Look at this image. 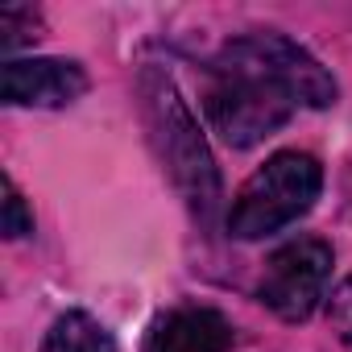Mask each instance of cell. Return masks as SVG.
Instances as JSON below:
<instances>
[{"mask_svg":"<svg viewBox=\"0 0 352 352\" xmlns=\"http://www.w3.org/2000/svg\"><path fill=\"white\" fill-rule=\"evenodd\" d=\"M327 278H331V249L319 236H298L265 261V274L257 282V298L278 319L298 323L323 302Z\"/></svg>","mask_w":352,"mask_h":352,"instance_id":"277c9868","label":"cell"},{"mask_svg":"<svg viewBox=\"0 0 352 352\" xmlns=\"http://www.w3.org/2000/svg\"><path fill=\"white\" fill-rule=\"evenodd\" d=\"M87 91V71L71 58H9L0 96L13 108H67Z\"/></svg>","mask_w":352,"mask_h":352,"instance_id":"5b68a950","label":"cell"},{"mask_svg":"<svg viewBox=\"0 0 352 352\" xmlns=\"http://www.w3.org/2000/svg\"><path fill=\"white\" fill-rule=\"evenodd\" d=\"M319 191H323V170H319V162L311 153L282 149V153L265 157V166H257L249 174V183L232 199L228 232L236 241L274 236V232L290 228L298 216H307L315 208Z\"/></svg>","mask_w":352,"mask_h":352,"instance_id":"3957f363","label":"cell"},{"mask_svg":"<svg viewBox=\"0 0 352 352\" xmlns=\"http://www.w3.org/2000/svg\"><path fill=\"white\" fill-rule=\"evenodd\" d=\"M141 108H145L149 141L170 174V183L179 187V195L187 199L195 220L204 228H212L220 199H224V183H220V166L208 149L199 120L191 116L187 100L170 83V75H162L153 67L141 71Z\"/></svg>","mask_w":352,"mask_h":352,"instance_id":"7a4b0ae2","label":"cell"},{"mask_svg":"<svg viewBox=\"0 0 352 352\" xmlns=\"http://www.w3.org/2000/svg\"><path fill=\"white\" fill-rule=\"evenodd\" d=\"M327 323H331V331L344 344H352V278H344L331 290V298H327Z\"/></svg>","mask_w":352,"mask_h":352,"instance_id":"30bf717a","label":"cell"},{"mask_svg":"<svg viewBox=\"0 0 352 352\" xmlns=\"http://www.w3.org/2000/svg\"><path fill=\"white\" fill-rule=\"evenodd\" d=\"M232 340L236 331L216 307H174L153 319L145 352H228Z\"/></svg>","mask_w":352,"mask_h":352,"instance_id":"8992f818","label":"cell"},{"mask_svg":"<svg viewBox=\"0 0 352 352\" xmlns=\"http://www.w3.org/2000/svg\"><path fill=\"white\" fill-rule=\"evenodd\" d=\"M42 352H116V340L96 315L67 311L50 323V331L42 340Z\"/></svg>","mask_w":352,"mask_h":352,"instance_id":"52a82bcc","label":"cell"},{"mask_svg":"<svg viewBox=\"0 0 352 352\" xmlns=\"http://www.w3.org/2000/svg\"><path fill=\"white\" fill-rule=\"evenodd\" d=\"M38 38H42V17L34 9H25V5H5L0 9V50L5 54L30 46Z\"/></svg>","mask_w":352,"mask_h":352,"instance_id":"ba28073f","label":"cell"},{"mask_svg":"<svg viewBox=\"0 0 352 352\" xmlns=\"http://www.w3.org/2000/svg\"><path fill=\"white\" fill-rule=\"evenodd\" d=\"M336 96V79L298 42L286 34H245L212 58L204 108L228 145L249 149L278 133L294 108H331Z\"/></svg>","mask_w":352,"mask_h":352,"instance_id":"6da1fadb","label":"cell"},{"mask_svg":"<svg viewBox=\"0 0 352 352\" xmlns=\"http://www.w3.org/2000/svg\"><path fill=\"white\" fill-rule=\"evenodd\" d=\"M30 232H34V212L25 208L17 183L5 174V236L17 241V236H30Z\"/></svg>","mask_w":352,"mask_h":352,"instance_id":"9c48e42d","label":"cell"}]
</instances>
